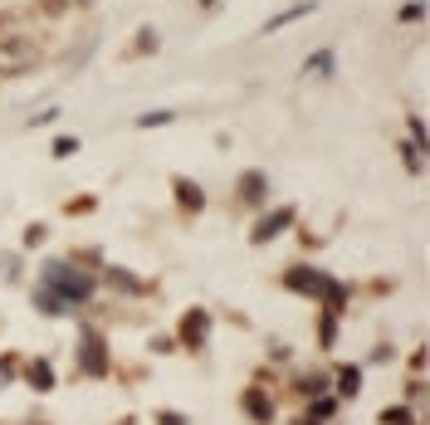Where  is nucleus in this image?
<instances>
[{"label":"nucleus","instance_id":"nucleus-5","mask_svg":"<svg viewBox=\"0 0 430 425\" xmlns=\"http://www.w3.org/2000/svg\"><path fill=\"white\" fill-rule=\"evenodd\" d=\"M201 332H206V313H186V337L196 342Z\"/></svg>","mask_w":430,"mask_h":425},{"label":"nucleus","instance_id":"nucleus-3","mask_svg":"<svg viewBox=\"0 0 430 425\" xmlns=\"http://www.w3.org/2000/svg\"><path fill=\"white\" fill-rule=\"evenodd\" d=\"M34 59V44H10V49H0V69H25Z\"/></svg>","mask_w":430,"mask_h":425},{"label":"nucleus","instance_id":"nucleus-4","mask_svg":"<svg viewBox=\"0 0 430 425\" xmlns=\"http://www.w3.org/2000/svg\"><path fill=\"white\" fill-rule=\"evenodd\" d=\"M284 225H289V211L269 215V220H259V225H254V240H269V235H279V230H284Z\"/></svg>","mask_w":430,"mask_h":425},{"label":"nucleus","instance_id":"nucleus-2","mask_svg":"<svg viewBox=\"0 0 430 425\" xmlns=\"http://www.w3.org/2000/svg\"><path fill=\"white\" fill-rule=\"evenodd\" d=\"M79 362H89V372H93V377H103V372H107L103 337H98V332H84V342H79Z\"/></svg>","mask_w":430,"mask_h":425},{"label":"nucleus","instance_id":"nucleus-6","mask_svg":"<svg viewBox=\"0 0 430 425\" xmlns=\"http://www.w3.org/2000/svg\"><path fill=\"white\" fill-rule=\"evenodd\" d=\"M39 5H49V10H59V5H64V0H39Z\"/></svg>","mask_w":430,"mask_h":425},{"label":"nucleus","instance_id":"nucleus-1","mask_svg":"<svg viewBox=\"0 0 430 425\" xmlns=\"http://www.w3.org/2000/svg\"><path fill=\"white\" fill-rule=\"evenodd\" d=\"M89 294H93V279H89V274H79V269H69V264H49V269H44L39 308H44V313H64V308L84 303Z\"/></svg>","mask_w":430,"mask_h":425}]
</instances>
